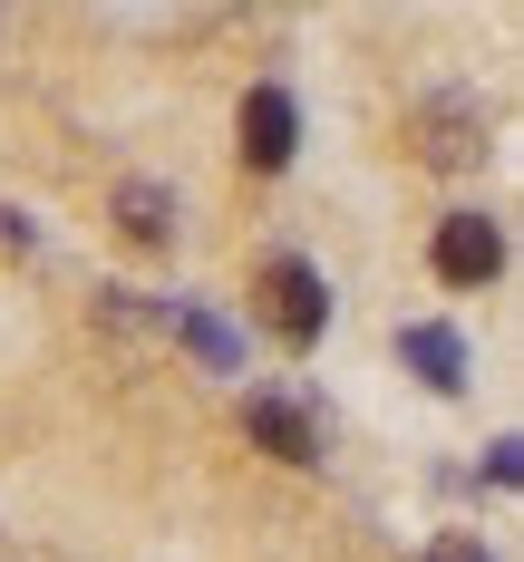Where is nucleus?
<instances>
[{"instance_id":"nucleus-1","label":"nucleus","mask_w":524,"mask_h":562,"mask_svg":"<svg viewBox=\"0 0 524 562\" xmlns=\"http://www.w3.org/2000/svg\"><path fill=\"white\" fill-rule=\"evenodd\" d=\"M263 311H272L282 339H321V321H331V281L282 252V262H263Z\"/></svg>"},{"instance_id":"nucleus-2","label":"nucleus","mask_w":524,"mask_h":562,"mask_svg":"<svg viewBox=\"0 0 524 562\" xmlns=\"http://www.w3.org/2000/svg\"><path fill=\"white\" fill-rule=\"evenodd\" d=\"M233 136H243V166H253V175H282L291 146H301V108H291V88H253Z\"/></svg>"},{"instance_id":"nucleus-3","label":"nucleus","mask_w":524,"mask_h":562,"mask_svg":"<svg viewBox=\"0 0 524 562\" xmlns=\"http://www.w3.org/2000/svg\"><path fill=\"white\" fill-rule=\"evenodd\" d=\"M505 272V233L486 224V214H447L437 224V281H457V291H476V281Z\"/></svg>"},{"instance_id":"nucleus-4","label":"nucleus","mask_w":524,"mask_h":562,"mask_svg":"<svg viewBox=\"0 0 524 562\" xmlns=\"http://www.w3.org/2000/svg\"><path fill=\"white\" fill-rule=\"evenodd\" d=\"M417 136H427V146H417L427 166H476V156H486V116L466 108V98H437V108L417 116Z\"/></svg>"},{"instance_id":"nucleus-5","label":"nucleus","mask_w":524,"mask_h":562,"mask_svg":"<svg viewBox=\"0 0 524 562\" xmlns=\"http://www.w3.org/2000/svg\"><path fill=\"white\" fill-rule=\"evenodd\" d=\"M243 427L263 437V456H282V465H311V456H321L311 417H301L291 397H243Z\"/></svg>"},{"instance_id":"nucleus-6","label":"nucleus","mask_w":524,"mask_h":562,"mask_svg":"<svg viewBox=\"0 0 524 562\" xmlns=\"http://www.w3.org/2000/svg\"><path fill=\"white\" fill-rule=\"evenodd\" d=\"M116 224H126V243H166L175 233V194L146 184V175H126V184H116Z\"/></svg>"},{"instance_id":"nucleus-7","label":"nucleus","mask_w":524,"mask_h":562,"mask_svg":"<svg viewBox=\"0 0 524 562\" xmlns=\"http://www.w3.org/2000/svg\"><path fill=\"white\" fill-rule=\"evenodd\" d=\"M399 349H408V369H427V389H466L457 330H399Z\"/></svg>"},{"instance_id":"nucleus-8","label":"nucleus","mask_w":524,"mask_h":562,"mask_svg":"<svg viewBox=\"0 0 524 562\" xmlns=\"http://www.w3.org/2000/svg\"><path fill=\"white\" fill-rule=\"evenodd\" d=\"M175 330L194 339V349H204V359H214V369H233V339H224V330H214V321H194V311H185V321H175Z\"/></svg>"},{"instance_id":"nucleus-9","label":"nucleus","mask_w":524,"mask_h":562,"mask_svg":"<svg viewBox=\"0 0 524 562\" xmlns=\"http://www.w3.org/2000/svg\"><path fill=\"white\" fill-rule=\"evenodd\" d=\"M427 562H486V553H476V543H437Z\"/></svg>"}]
</instances>
